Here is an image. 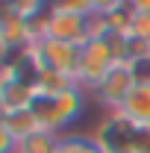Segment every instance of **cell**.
Returning a JSON list of instances; mask_svg holds the SVG:
<instances>
[{"label": "cell", "instance_id": "cell-4", "mask_svg": "<svg viewBox=\"0 0 150 153\" xmlns=\"http://www.w3.org/2000/svg\"><path fill=\"white\" fill-rule=\"evenodd\" d=\"M135 135L138 127L132 121L109 112L94 130V144L100 147V153H135Z\"/></svg>", "mask_w": 150, "mask_h": 153}, {"label": "cell", "instance_id": "cell-10", "mask_svg": "<svg viewBox=\"0 0 150 153\" xmlns=\"http://www.w3.org/2000/svg\"><path fill=\"white\" fill-rule=\"evenodd\" d=\"M0 130H6V133L12 135L15 141H24V138H30L33 133H38L41 127H38L36 115L30 112V109H24V112H12V115H0Z\"/></svg>", "mask_w": 150, "mask_h": 153}, {"label": "cell", "instance_id": "cell-13", "mask_svg": "<svg viewBox=\"0 0 150 153\" xmlns=\"http://www.w3.org/2000/svg\"><path fill=\"white\" fill-rule=\"evenodd\" d=\"M130 71L135 76V85H150V56L130 62Z\"/></svg>", "mask_w": 150, "mask_h": 153}, {"label": "cell", "instance_id": "cell-2", "mask_svg": "<svg viewBox=\"0 0 150 153\" xmlns=\"http://www.w3.org/2000/svg\"><path fill=\"white\" fill-rule=\"evenodd\" d=\"M118 62H121V59H118V53H115L112 38H91V41L82 47V56H79V71H76L79 88L91 91Z\"/></svg>", "mask_w": 150, "mask_h": 153}, {"label": "cell", "instance_id": "cell-14", "mask_svg": "<svg viewBox=\"0 0 150 153\" xmlns=\"http://www.w3.org/2000/svg\"><path fill=\"white\" fill-rule=\"evenodd\" d=\"M135 36H141L150 44V15H135V27H132Z\"/></svg>", "mask_w": 150, "mask_h": 153}, {"label": "cell", "instance_id": "cell-7", "mask_svg": "<svg viewBox=\"0 0 150 153\" xmlns=\"http://www.w3.org/2000/svg\"><path fill=\"white\" fill-rule=\"evenodd\" d=\"M30 44H33V36H30L27 21L6 3L3 6V18H0V47H3V56H9L15 50H24Z\"/></svg>", "mask_w": 150, "mask_h": 153}, {"label": "cell", "instance_id": "cell-3", "mask_svg": "<svg viewBox=\"0 0 150 153\" xmlns=\"http://www.w3.org/2000/svg\"><path fill=\"white\" fill-rule=\"evenodd\" d=\"M33 62H36L38 74L41 71H59V74L76 76L79 71V56H82V47L68 44V41H56V38H41L30 47Z\"/></svg>", "mask_w": 150, "mask_h": 153}, {"label": "cell", "instance_id": "cell-9", "mask_svg": "<svg viewBox=\"0 0 150 153\" xmlns=\"http://www.w3.org/2000/svg\"><path fill=\"white\" fill-rule=\"evenodd\" d=\"M36 100V88L30 82H3L0 85V112L12 115V112H24L30 109Z\"/></svg>", "mask_w": 150, "mask_h": 153}, {"label": "cell", "instance_id": "cell-8", "mask_svg": "<svg viewBox=\"0 0 150 153\" xmlns=\"http://www.w3.org/2000/svg\"><path fill=\"white\" fill-rule=\"evenodd\" d=\"M115 112L135 127H150V85H135Z\"/></svg>", "mask_w": 150, "mask_h": 153}, {"label": "cell", "instance_id": "cell-6", "mask_svg": "<svg viewBox=\"0 0 150 153\" xmlns=\"http://www.w3.org/2000/svg\"><path fill=\"white\" fill-rule=\"evenodd\" d=\"M88 18H91V15H88ZM88 18H85V15H74V12H65V9H59V6H50L47 38L85 47V44L91 41V36H88Z\"/></svg>", "mask_w": 150, "mask_h": 153}, {"label": "cell", "instance_id": "cell-15", "mask_svg": "<svg viewBox=\"0 0 150 153\" xmlns=\"http://www.w3.org/2000/svg\"><path fill=\"white\" fill-rule=\"evenodd\" d=\"M135 3V12L138 15H150V0H132Z\"/></svg>", "mask_w": 150, "mask_h": 153}, {"label": "cell", "instance_id": "cell-1", "mask_svg": "<svg viewBox=\"0 0 150 153\" xmlns=\"http://www.w3.org/2000/svg\"><path fill=\"white\" fill-rule=\"evenodd\" d=\"M82 109H85V88H71L62 94H36L33 106H30L38 127L56 135H65L68 127H74Z\"/></svg>", "mask_w": 150, "mask_h": 153}, {"label": "cell", "instance_id": "cell-11", "mask_svg": "<svg viewBox=\"0 0 150 153\" xmlns=\"http://www.w3.org/2000/svg\"><path fill=\"white\" fill-rule=\"evenodd\" d=\"M59 141H62V135L47 133V130H38V133H33L30 138H24L18 144V153H56Z\"/></svg>", "mask_w": 150, "mask_h": 153}, {"label": "cell", "instance_id": "cell-5", "mask_svg": "<svg viewBox=\"0 0 150 153\" xmlns=\"http://www.w3.org/2000/svg\"><path fill=\"white\" fill-rule=\"evenodd\" d=\"M132 88H135V76L130 71V62H118L112 71L91 88V94H94V100L100 106H106L109 112H115L127 100V94H130Z\"/></svg>", "mask_w": 150, "mask_h": 153}, {"label": "cell", "instance_id": "cell-12", "mask_svg": "<svg viewBox=\"0 0 150 153\" xmlns=\"http://www.w3.org/2000/svg\"><path fill=\"white\" fill-rule=\"evenodd\" d=\"M56 153H100V147L94 144V135H82V133H65L59 141Z\"/></svg>", "mask_w": 150, "mask_h": 153}]
</instances>
